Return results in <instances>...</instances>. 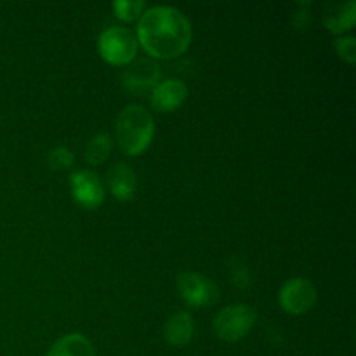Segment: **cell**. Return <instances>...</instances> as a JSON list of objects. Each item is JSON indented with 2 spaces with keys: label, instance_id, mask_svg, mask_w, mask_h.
<instances>
[{
  "label": "cell",
  "instance_id": "obj_16",
  "mask_svg": "<svg viewBox=\"0 0 356 356\" xmlns=\"http://www.w3.org/2000/svg\"><path fill=\"white\" fill-rule=\"evenodd\" d=\"M47 162L52 170H65L73 165V162H75V155H73L72 149L66 148V146H56L54 149L49 152Z\"/></svg>",
  "mask_w": 356,
  "mask_h": 356
},
{
  "label": "cell",
  "instance_id": "obj_2",
  "mask_svg": "<svg viewBox=\"0 0 356 356\" xmlns=\"http://www.w3.org/2000/svg\"><path fill=\"white\" fill-rule=\"evenodd\" d=\"M118 148L127 156H141L155 139V120L141 104H129L118 113L115 125Z\"/></svg>",
  "mask_w": 356,
  "mask_h": 356
},
{
  "label": "cell",
  "instance_id": "obj_7",
  "mask_svg": "<svg viewBox=\"0 0 356 356\" xmlns=\"http://www.w3.org/2000/svg\"><path fill=\"white\" fill-rule=\"evenodd\" d=\"M72 197L76 205L86 211H94L104 202V184L101 177L92 170H76L70 176Z\"/></svg>",
  "mask_w": 356,
  "mask_h": 356
},
{
  "label": "cell",
  "instance_id": "obj_11",
  "mask_svg": "<svg viewBox=\"0 0 356 356\" xmlns=\"http://www.w3.org/2000/svg\"><path fill=\"white\" fill-rule=\"evenodd\" d=\"M195 322L193 316L186 312H179L167 320L163 327V337L170 346L183 348L190 344L195 337Z\"/></svg>",
  "mask_w": 356,
  "mask_h": 356
},
{
  "label": "cell",
  "instance_id": "obj_13",
  "mask_svg": "<svg viewBox=\"0 0 356 356\" xmlns=\"http://www.w3.org/2000/svg\"><path fill=\"white\" fill-rule=\"evenodd\" d=\"M47 356H96L92 343L82 334H68L56 341Z\"/></svg>",
  "mask_w": 356,
  "mask_h": 356
},
{
  "label": "cell",
  "instance_id": "obj_10",
  "mask_svg": "<svg viewBox=\"0 0 356 356\" xmlns=\"http://www.w3.org/2000/svg\"><path fill=\"white\" fill-rule=\"evenodd\" d=\"M106 184L110 193L117 200L129 202L136 197V191H138V176L127 163H115L108 169Z\"/></svg>",
  "mask_w": 356,
  "mask_h": 356
},
{
  "label": "cell",
  "instance_id": "obj_18",
  "mask_svg": "<svg viewBox=\"0 0 356 356\" xmlns=\"http://www.w3.org/2000/svg\"><path fill=\"white\" fill-rule=\"evenodd\" d=\"M232 275H233V284L240 289H247L250 285V275L247 271L245 264H242L240 268H236L235 264L232 266Z\"/></svg>",
  "mask_w": 356,
  "mask_h": 356
},
{
  "label": "cell",
  "instance_id": "obj_5",
  "mask_svg": "<svg viewBox=\"0 0 356 356\" xmlns=\"http://www.w3.org/2000/svg\"><path fill=\"white\" fill-rule=\"evenodd\" d=\"M318 292L308 278H291L282 285L278 302L289 315H305L316 305Z\"/></svg>",
  "mask_w": 356,
  "mask_h": 356
},
{
  "label": "cell",
  "instance_id": "obj_12",
  "mask_svg": "<svg viewBox=\"0 0 356 356\" xmlns=\"http://www.w3.org/2000/svg\"><path fill=\"white\" fill-rule=\"evenodd\" d=\"M356 23V2L350 0L346 3H330L323 14V24L330 33L343 35L351 30Z\"/></svg>",
  "mask_w": 356,
  "mask_h": 356
},
{
  "label": "cell",
  "instance_id": "obj_14",
  "mask_svg": "<svg viewBox=\"0 0 356 356\" xmlns=\"http://www.w3.org/2000/svg\"><path fill=\"white\" fill-rule=\"evenodd\" d=\"M111 148H113V139L106 132H99V134L92 136L89 139V143L86 145L83 149V156H86V162L89 165L97 167L101 163L106 162V159L110 156Z\"/></svg>",
  "mask_w": 356,
  "mask_h": 356
},
{
  "label": "cell",
  "instance_id": "obj_6",
  "mask_svg": "<svg viewBox=\"0 0 356 356\" xmlns=\"http://www.w3.org/2000/svg\"><path fill=\"white\" fill-rule=\"evenodd\" d=\"M177 291L191 308H207L219 299L218 285L195 271H184L177 277Z\"/></svg>",
  "mask_w": 356,
  "mask_h": 356
},
{
  "label": "cell",
  "instance_id": "obj_9",
  "mask_svg": "<svg viewBox=\"0 0 356 356\" xmlns=\"http://www.w3.org/2000/svg\"><path fill=\"white\" fill-rule=\"evenodd\" d=\"M188 97V87L179 79L162 80L149 94L152 108L159 113H172L184 104Z\"/></svg>",
  "mask_w": 356,
  "mask_h": 356
},
{
  "label": "cell",
  "instance_id": "obj_17",
  "mask_svg": "<svg viewBox=\"0 0 356 356\" xmlns=\"http://www.w3.org/2000/svg\"><path fill=\"white\" fill-rule=\"evenodd\" d=\"M334 49L343 61L353 65L356 61V38L355 37H339L334 40Z\"/></svg>",
  "mask_w": 356,
  "mask_h": 356
},
{
  "label": "cell",
  "instance_id": "obj_15",
  "mask_svg": "<svg viewBox=\"0 0 356 356\" xmlns=\"http://www.w3.org/2000/svg\"><path fill=\"white\" fill-rule=\"evenodd\" d=\"M113 10L118 19L132 23L143 16V13L146 10V3L143 0H117L113 3Z\"/></svg>",
  "mask_w": 356,
  "mask_h": 356
},
{
  "label": "cell",
  "instance_id": "obj_8",
  "mask_svg": "<svg viewBox=\"0 0 356 356\" xmlns=\"http://www.w3.org/2000/svg\"><path fill=\"white\" fill-rule=\"evenodd\" d=\"M122 80H124L125 89L131 92L145 94L148 90L152 92L162 82V70L159 63L152 58L134 59L124 72Z\"/></svg>",
  "mask_w": 356,
  "mask_h": 356
},
{
  "label": "cell",
  "instance_id": "obj_1",
  "mask_svg": "<svg viewBox=\"0 0 356 356\" xmlns=\"http://www.w3.org/2000/svg\"><path fill=\"white\" fill-rule=\"evenodd\" d=\"M136 38L153 59H174L188 51L193 28L190 19L176 7L155 6L139 17Z\"/></svg>",
  "mask_w": 356,
  "mask_h": 356
},
{
  "label": "cell",
  "instance_id": "obj_3",
  "mask_svg": "<svg viewBox=\"0 0 356 356\" xmlns=\"http://www.w3.org/2000/svg\"><path fill=\"white\" fill-rule=\"evenodd\" d=\"M138 47L136 33L124 26L106 28L97 40V51L101 58L115 66L131 65L138 56Z\"/></svg>",
  "mask_w": 356,
  "mask_h": 356
},
{
  "label": "cell",
  "instance_id": "obj_4",
  "mask_svg": "<svg viewBox=\"0 0 356 356\" xmlns=\"http://www.w3.org/2000/svg\"><path fill=\"white\" fill-rule=\"evenodd\" d=\"M256 320L257 315L250 306L236 302V305L222 308L216 315L212 327H214V332L219 339L226 341V343H236L252 330V327L256 325Z\"/></svg>",
  "mask_w": 356,
  "mask_h": 356
}]
</instances>
